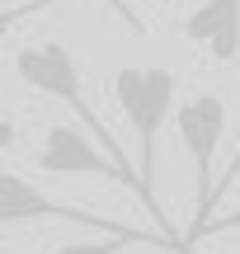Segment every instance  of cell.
<instances>
[{"label": "cell", "mask_w": 240, "mask_h": 254, "mask_svg": "<svg viewBox=\"0 0 240 254\" xmlns=\"http://www.w3.org/2000/svg\"><path fill=\"white\" fill-rule=\"evenodd\" d=\"M113 94H118V109L127 118V127L137 132V170L132 174L146 193V217H156V236L179 245L175 226L165 221V212L156 202V136L165 127V118L175 113V75L160 71V66H122L113 75Z\"/></svg>", "instance_id": "cell-1"}, {"label": "cell", "mask_w": 240, "mask_h": 254, "mask_svg": "<svg viewBox=\"0 0 240 254\" xmlns=\"http://www.w3.org/2000/svg\"><path fill=\"white\" fill-rule=\"evenodd\" d=\"M14 75H19L24 85H33V90L52 94V99H61V104H71L75 118H80V123H85V132H90V141L99 146V151L109 155L118 170H127V174H132L127 151H122L118 136L109 132V123L99 118V109L85 99L80 66H75V57H71V47H66V43H33V47H19V52H14ZM141 198H146V193H141Z\"/></svg>", "instance_id": "cell-2"}, {"label": "cell", "mask_w": 240, "mask_h": 254, "mask_svg": "<svg viewBox=\"0 0 240 254\" xmlns=\"http://www.w3.org/2000/svg\"><path fill=\"white\" fill-rule=\"evenodd\" d=\"M14 221H71V226L94 231L99 240H127V245H160V250H175V254H193V250H184V245H170V240L156 236V231L122 226V221L99 217V212H75V207H66V202L47 198L38 184L24 179V174L0 170V226H14Z\"/></svg>", "instance_id": "cell-3"}, {"label": "cell", "mask_w": 240, "mask_h": 254, "mask_svg": "<svg viewBox=\"0 0 240 254\" xmlns=\"http://www.w3.org/2000/svg\"><path fill=\"white\" fill-rule=\"evenodd\" d=\"M175 127H179V141H184L188 160H193V226H188V236H193L212 212L207 198H212V160H217V146H222V132H226V99L222 94H193L188 104H179Z\"/></svg>", "instance_id": "cell-4"}, {"label": "cell", "mask_w": 240, "mask_h": 254, "mask_svg": "<svg viewBox=\"0 0 240 254\" xmlns=\"http://www.w3.org/2000/svg\"><path fill=\"white\" fill-rule=\"evenodd\" d=\"M38 170H43V174H99V179H113V184H122V189H137L141 193L137 174L118 170V165H113L90 136L75 132V127H66V123H57V127H47V132H43ZM141 207H146V198H141Z\"/></svg>", "instance_id": "cell-5"}, {"label": "cell", "mask_w": 240, "mask_h": 254, "mask_svg": "<svg viewBox=\"0 0 240 254\" xmlns=\"http://www.w3.org/2000/svg\"><path fill=\"white\" fill-rule=\"evenodd\" d=\"M184 38L207 47L217 62H236L240 57V0H203L184 19Z\"/></svg>", "instance_id": "cell-6"}, {"label": "cell", "mask_w": 240, "mask_h": 254, "mask_svg": "<svg viewBox=\"0 0 240 254\" xmlns=\"http://www.w3.org/2000/svg\"><path fill=\"white\" fill-rule=\"evenodd\" d=\"M52 5H61V0H24V5H5V9H0V43H5L9 28L28 24L33 14H43V9H52Z\"/></svg>", "instance_id": "cell-7"}, {"label": "cell", "mask_w": 240, "mask_h": 254, "mask_svg": "<svg viewBox=\"0 0 240 254\" xmlns=\"http://www.w3.org/2000/svg\"><path fill=\"white\" fill-rule=\"evenodd\" d=\"M222 231H240V207H236V212H226V217H207L203 226H198L193 236L184 240V250H193L198 240H207V236H222Z\"/></svg>", "instance_id": "cell-8"}, {"label": "cell", "mask_w": 240, "mask_h": 254, "mask_svg": "<svg viewBox=\"0 0 240 254\" xmlns=\"http://www.w3.org/2000/svg\"><path fill=\"white\" fill-rule=\"evenodd\" d=\"M127 240H90V245H57L52 254H118Z\"/></svg>", "instance_id": "cell-9"}, {"label": "cell", "mask_w": 240, "mask_h": 254, "mask_svg": "<svg viewBox=\"0 0 240 254\" xmlns=\"http://www.w3.org/2000/svg\"><path fill=\"white\" fill-rule=\"evenodd\" d=\"M240 179V141H236V155H231V165H226V174H222V184H212V207H217V198H222L226 189Z\"/></svg>", "instance_id": "cell-10"}, {"label": "cell", "mask_w": 240, "mask_h": 254, "mask_svg": "<svg viewBox=\"0 0 240 254\" xmlns=\"http://www.w3.org/2000/svg\"><path fill=\"white\" fill-rule=\"evenodd\" d=\"M0 146H14V123H0Z\"/></svg>", "instance_id": "cell-11"}, {"label": "cell", "mask_w": 240, "mask_h": 254, "mask_svg": "<svg viewBox=\"0 0 240 254\" xmlns=\"http://www.w3.org/2000/svg\"><path fill=\"white\" fill-rule=\"evenodd\" d=\"M113 5H118V9H122V14H127V5H122V0H113Z\"/></svg>", "instance_id": "cell-12"}]
</instances>
